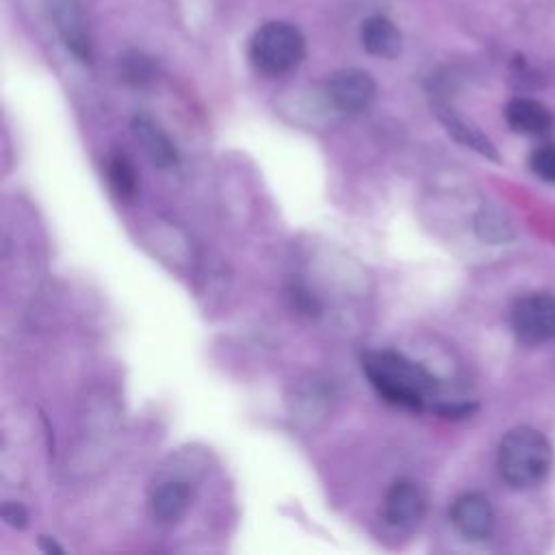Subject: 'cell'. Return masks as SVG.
Segmentation results:
<instances>
[{"label": "cell", "instance_id": "obj_1", "mask_svg": "<svg viewBox=\"0 0 555 555\" xmlns=\"http://www.w3.org/2000/svg\"><path fill=\"white\" fill-rule=\"evenodd\" d=\"M362 371L382 399L405 410L421 412L438 390V379L423 364L392 349L364 353Z\"/></svg>", "mask_w": 555, "mask_h": 555}, {"label": "cell", "instance_id": "obj_2", "mask_svg": "<svg viewBox=\"0 0 555 555\" xmlns=\"http://www.w3.org/2000/svg\"><path fill=\"white\" fill-rule=\"evenodd\" d=\"M499 473L514 488H533L551 470L553 451L548 440L533 427L509 429L499 444Z\"/></svg>", "mask_w": 555, "mask_h": 555}, {"label": "cell", "instance_id": "obj_3", "mask_svg": "<svg viewBox=\"0 0 555 555\" xmlns=\"http://www.w3.org/2000/svg\"><path fill=\"white\" fill-rule=\"evenodd\" d=\"M306 50L297 26L288 22L262 24L249 41V61L264 76H282L297 67Z\"/></svg>", "mask_w": 555, "mask_h": 555}, {"label": "cell", "instance_id": "obj_4", "mask_svg": "<svg viewBox=\"0 0 555 555\" xmlns=\"http://www.w3.org/2000/svg\"><path fill=\"white\" fill-rule=\"evenodd\" d=\"M509 323L520 343H546L555 336V297L533 293L516 299L509 310Z\"/></svg>", "mask_w": 555, "mask_h": 555}, {"label": "cell", "instance_id": "obj_5", "mask_svg": "<svg viewBox=\"0 0 555 555\" xmlns=\"http://www.w3.org/2000/svg\"><path fill=\"white\" fill-rule=\"evenodd\" d=\"M325 95L336 111L358 115L371 106L375 98V80L362 69H340L327 78Z\"/></svg>", "mask_w": 555, "mask_h": 555}, {"label": "cell", "instance_id": "obj_6", "mask_svg": "<svg viewBox=\"0 0 555 555\" xmlns=\"http://www.w3.org/2000/svg\"><path fill=\"white\" fill-rule=\"evenodd\" d=\"M427 512V499L414 481H397L384 501V518L397 529H414Z\"/></svg>", "mask_w": 555, "mask_h": 555}, {"label": "cell", "instance_id": "obj_7", "mask_svg": "<svg viewBox=\"0 0 555 555\" xmlns=\"http://www.w3.org/2000/svg\"><path fill=\"white\" fill-rule=\"evenodd\" d=\"M455 529L468 540H486L494 529V512L490 501L479 492H466L451 505Z\"/></svg>", "mask_w": 555, "mask_h": 555}, {"label": "cell", "instance_id": "obj_8", "mask_svg": "<svg viewBox=\"0 0 555 555\" xmlns=\"http://www.w3.org/2000/svg\"><path fill=\"white\" fill-rule=\"evenodd\" d=\"M50 17L63 37L65 46L85 63L91 61V41L89 33L76 0H46Z\"/></svg>", "mask_w": 555, "mask_h": 555}, {"label": "cell", "instance_id": "obj_9", "mask_svg": "<svg viewBox=\"0 0 555 555\" xmlns=\"http://www.w3.org/2000/svg\"><path fill=\"white\" fill-rule=\"evenodd\" d=\"M132 132L152 165H156L158 169H169L178 165L180 156H178L176 143L154 119L145 115H137L132 119Z\"/></svg>", "mask_w": 555, "mask_h": 555}, {"label": "cell", "instance_id": "obj_10", "mask_svg": "<svg viewBox=\"0 0 555 555\" xmlns=\"http://www.w3.org/2000/svg\"><path fill=\"white\" fill-rule=\"evenodd\" d=\"M505 119L512 130L527 137H544L555 126L553 113L531 98L509 100L505 106Z\"/></svg>", "mask_w": 555, "mask_h": 555}, {"label": "cell", "instance_id": "obj_11", "mask_svg": "<svg viewBox=\"0 0 555 555\" xmlns=\"http://www.w3.org/2000/svg\"><path fill=\"white\" fill-rule=\"evenodd\" d=\"M360 39L364 50L373 56L395 59L401 52V33L390 20L382 15H373L362 24Z\"/></svg>", "mask_w": 555, "mask_h": 555}, {"label": "cell", "instance_id": "obj_12", "mask_svg": "<svg viewBox=\"0 0 555 555\" xmlns=\"http://www.w3.org/2000/svg\"><path fill=\"white\" fill-rule=\"evenodd\" d=\"M191 503V488L184 481H165L163 486H158L152 494L150 501V509L154 520L163 522V525H171L176 520L182 518V514L186 512Z\"/></svg>", "mask_w": 555, "mask_h": 555}, {"label": "cell", "instance_id": "obj_13", "mask_svg": "<svg viewBox=\"0 0 555 555\" xmlns=\"http://www.w3.org/2000/svg\"><path fill=\"white\" fill-rule=\"evenodd\" d=\"M438 117L442 121V126L447 128V132L462 145L470 147L473 152L490 158V160H499V152L496 147L490 143V139L479 130L475 128L470 121H466L464 117H460L455 111L451 108H438Z\"/></svg>", "mask_w": 555, "mask_h": 555}, {"label": "cell", "instance_id": "obj_14", "mask_svg": "<svg viewBox=\"0 0 555 555\" xmlns=\"http://www.w3.org/2000/svg\"><path fill=\"white\" fill-rule=\"evenodd\" d=\"M106 178H108V184H111V189L117 197L128 199L137 193V182H139L137 169L124 154H115V156L108 158Z\"/></svg>", "mask_w": 555, "mask_h": 555}, {"label": "cell", "instance_id": "obj_15", "mask_svg": "<svg viewBox=\"0 0 555 555\" xmlns=\"http://www.w3.org/2000/svg\"><path fill=\"white\" fill-rule=\"evenodd\" d=\"M475 230L477 234L488 243H505L514 236V228L509 219L492 206H483L479 215L475 217Z\"/></svg>", "mask_w": 555, "mask_h": 555}, {"label": "cell", "instance_id": "obj_16", "mask_svg": "<svg viewBox=\"0 0 555 555\" xmlns=\"http://www.w3.org/2000/svg\"><path fill=\"white\" fill-rule=\"evenodd\" d=\"M529 167L540 180L555 184V143L538 145L529 156Z\"/></svg>", "mask_w": 555, "mask_h": 555}, {"label": "cell", "instance_id": "obj_17", "mask_svg": "<svg viewBox=\"0 0 555 555\" xmlns=\"http://www.w3.org/2000/svg\"><path fill=\"white\" fill-rule=\"evenodd\" d=\"M0 516L9 527H15V529H24L28 525V509L17 501H4Z\"/></svg>", "mask_w": 555, "mask_h": 555}, {"label": "cell", "instance_id": "obj_18", "mask_svg": "<svg viewBox=\"0 0 555 555\" xmlns=\"http://www.w3.org/2000/svg\"><path fill=\"white\" fill-rule=\"evenodd\" d=\"M434 410L442 418H464V416H470L477 410V405L475 403H442V405H436Z\"/></svg>", "mask_w": 555, "mask_h": 555}, {"label": "cell", "instance_id": "obj_19", "mask_svg": "<svg viewBox=\"0 0 555 555\" xmlns=\"http://www.w3.org/2000/svg\"><path fill=\"white\" fill-rule=\"evenodd\" d=\"M39 548L43 551V553H48V555H63V548L52 540V538H48V535H39Z\"/></svg>", "mask_w": 555, "mask_h": 555}]
</instances>
